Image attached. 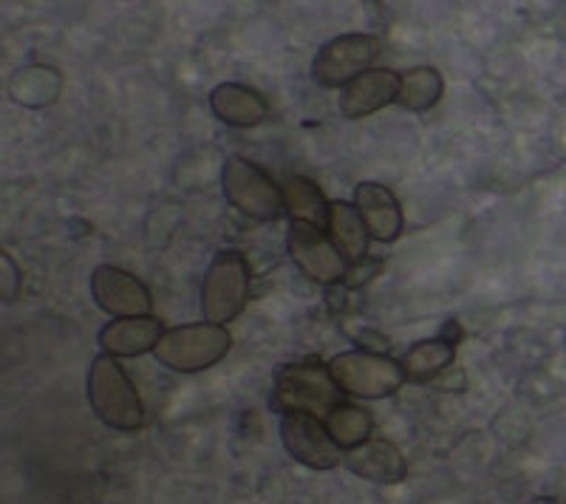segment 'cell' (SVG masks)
Listing matches in <instances>:
<instances>
[{"instance_id": "6da1fadb", "label": "cell", "mask_w": 566, "mask_h": 504, "mask_svg": "<svg viewBox=\"0 0 566 504\" xmlns=\"http://www.w3.org/2000/svg\"><path fill=\"white\" fill-rule=\"evenodd\" d=\"M88 400L94 414L116 431H139L145 426V406L134 382L111 355L94 357L88 371Z\"/></svg>"}, {"instance_id": "7a4b0ae2", "label": "cell", "mask_w": 566, "mask_h": 504, "mask_svg": "<svg viewBox=\"0 0 566 504\" xmlns=\"http://www.w3.org/2000/svg\"><path fill=\"white\" fill-rule=\"evenodd\" d=\"M340 402V386H337L328 366H323V363H290V366L275 371L272 408L281 411V414L306 411V414L326 417Z\"/></svg>"}, {"instance_id": "3957f363", "label": "cell", "mask_w": 566, "mask_h": 504, "mask_svg": "<svg viewBox=\"0 0 566 504\" xmlns=\"http://www.w3.org/2000/svg\"><path fill=\"white\" fill-rule=\"evenodd\" d=\"M232 346L230 332L221 324H193L168 329L156 343V360L181 375L205 371L227 357Z\"/></svg>"}, {"instance_id": "277c9868", "label": "cell", "mask_w": 566, "mask_h": 504, "mask_svg": "<svg viewBox=\"0 0 566 504\" xmlns=\"http://www.w3.org/2000/svg\"><path fill=\"white\" fill-rule=\"evenodd\" d=\"M250 297V266L239 250H221L210 261L201 286V312L207 324H221L239 317Z\"/></svg>"}, {"instance_id": "5b68a950", "label": "cell", "mask_w": 566, "mask_h": 504, "mask_svg": "<svg viewBox=\"0 0 566 504\" xmlns=\"http://www.w3.org/2000/svg\"><path fill=\"white\" fill-rule=\"evenodd\" d=\"M224 196L232 208L255 221H275L286 213L283 208V190L272 176L244 156H230L221 174Z\"/></svg>"}, {"instance_id": "8992f818", "label": "cell", "mask_w": 566, "mask_h": 504, "mask_svg": "<svg viewBox=\"0 0 566 504\" xmlns=\"http://www.w3.org/2000/svg\"><path fill=\"white\" fill-rule=\"evenodd\" d=\"M328 371L340 386L343 395L360 397V400H382L397 395V388L406 382L402 366L394 357L380 351H346L328 363Z\"/></svg>"}, {"instance_id": "52a82bcc", "label": "cell", "mask_w": 566, "mask_h": 504, "mask_svg": "<svg viewBox=\"0 0 566 504\" xmlns=\"http://www.w3.org/2000/svg\"><path fill=\"white\" fill-rule=\"evenodd\" d=\"M380 52L382 43L374 34H340V38L328 40L317 52L315 63H312V77L321 88H343L357 74L368 72Z\"/></svg>"}, {"instance_id": "ba28073f", "label": "cell", "mask_w": 566, "mask_h": 504, "mask_svg": "<svg viewBox=\"0 0 566 504\" xmlns=\"http://www.w3.org/2000/svg\"><path fill=\"white\" fill-rule=\"evenodd\" d=\"M281 440L292 460L312 471H332L343 462V448L332 440L326 422L306 411L281 417Z\"/></svg>"}, {"instance_id": "9c48e42d", "label": "cell", "mask_w": 566, "mask_h": 504, "mask_svg": "<svg viewBox=\"0 0 566 504\" xmlns=\"http://www.w3.org/2000/svg\"><path fill=\"white\" fill-rule=\"evenodd\" d=\"M290 255L297 270L315 284L328 286L346 279L348 261L343 259V252L337 250L335 241L321 233V227L306 224V221H292Z\"/></svg>"}, {"instance_id": "30bf717a", "label": "cell", "mask_w": 566, "mask_h": 504, "mask_svg": "<svg viewBox=\"0 0 566 504\" xmlns=\"http://www.w3.org/2000/svg\"><path fill=\"white\" fill-rule=\"evenodd\" d=\"M91 295H94L99 309L114 317L150 315V309H154V297H150L148 286L142 284L136 275H130V272L111 264L94 270V275H91Z\"/></svg>"}, {"instance_id": "8fae6325", "label": "cell", "mask_w": 566, "mask_h": 504, "mask_svg": "<svg viewBox=\"0 0 566 504\" xmlns=\"http://www.w3.org/2000/svg\"><path fill=\"white\" fill-rule=\"evenodd\" d=\"M399 74L391 69H368L343 85L340 114L346 119H363L377 114L386 105L397 103Z\"/></svg>"}, {"instance_id": "7c38bea8", "label": "cell", "mask_w": 566, "mask_h": 504, "mask_svg": "<svg viewBox=\"0 0 566 504\" xmlns=\"http://www.w3.org/2000/svg\"><path fill=\"white\" fill-rule=\"evenodd\" d=\"M343 462H346V471L374 485H397L408 476L406 456L388 440H366L357 448H348Z\"/></svg>"}, {"instance_id": "4fadbf2b", "label": "cell", "mask_w": 566, "mask_h": 504, "mask_svg": "<svg viewBox=\"0 0 566 504\" xmlns=\"http://www.w3.org/2000/svg\"><path fill=\"white\" fill-rule=\"evenodd\" d=\"M161 335H165V324L154 315L116 317L99 329V346L111 357H139L156 349Z\"/></svg>"}, {"instance_id": "5bb4252c", "label": "cell", "mask_w": 566, "mask_h": 504, "mask_svg": "<svg viewBox=\"0 0 566 504\" xmlns=\"http://www.w3.org/2000/svg\"><path fill=\"white\" fill-rule=\"evenodd\" d=\"M354 204L360 210L363 221L368 227V235L374 241L391 244L402 233V208H399L397 196L377 181H363L354 190Z\"/></svg>"}, {"instance_id": "9a60e30c", "label": "cell", "mask_w": 566, "mask_h": 504, "mask_svg": "<svg viewBox=\"0 0 566 504\" xmlns=\"http://www.w3.org/2000/svg\"><path fill=\"white\" fill-rule=\"evenodd\" d=\"M210 108L221 123L232 128H255L270 114V103L255 88H247L241 83L216 85L210 94Z\"/></svg>"}, {"instance_id": "2e32d148", "label": "cell", "mask_w": 566, "mask_h": 504, "mask_svg": "<svg viewBox=\"0 0 566 504\" xmlns=\"http://www.w3.org/2000/svg\"><path fill=\"white\" fill-rule=\"evenodd\" d=\"M453 357H457V343L448 337H433V340H422L408 349L399 366H402L408 382L424 386V382L437 380L444 369H451Z\"/></svg>"}, {"instance_id": "e0dca14e", "label": "cell", "mask_w": 566, "mask_h": 504, "mask_svg": "<svg viewBox=\"0 0 566 504\" xmlns=\"http://www.w3.org/2000/svg\"><path fill=\"white\" fill-rule=\"evenodd\" d=\"M328 233L335 241L337 250L343 252L346 261L366 259L368 252V227L363 221L357 204H346V201H328Z\"/></svg>"}, {"instance_id": "ac0fdd59", "label": "cell", "mask_w": 566, "mask_h": 504, "mask_svg": "<svg viewBox=\"0 0 566 504\" xmlns=\"http://www.w3.org/2000/svg\"><path fill=\"white\" fill-rule=\"evenodd\" d=\"M63 77L52 65H29L9 80V97L23 108H45L60 97Z\"/></svg>"}, {"instance_id": "d6986e66", "label": "cell", "mask_w": 566, "mask_h": 504, "mask_svg": "<svg viewBox=\"0 0 566 504\" xmlns=\"http://www.w3.org/2000/svg\"><path fill=\"white\" fill-rule=\"evenodd\" d=\"M283 208L292 216V221H306V224L326 227L328 201L323 190L306 176H292L283 185Z\"/></svg>"}, {"instance_id": "ffe728a7", "label": "cell", "mask_w": 566, "mask_h": 504, "mask_svg": "<svg viewBox=\"0 0 566 504\" xmlns=\"http://www.w3.org/2000/svg\"><path fill=\"white\" fill-rule=\"evenodd\" d=\"M442 88L444 83L437 69H431V65H417V69H411V72L399 77L397 103L406 111L422 114V111H431L442 99Z\"/></svg>"}, {"instance_id": "44dd1931", "label": "cell", "mask_w": 566, "mask_h": 504, "mask_svg": "<svg viewBox=\"0 0 566 504\" xmlns=\"http://www.w3.org/2000/svg\"><path fill=\"white\" fill-rule=\"evenodd\" d=\"M326 422L328 433H332V440L337 442L340 448H357L360 442L371 440V417H368L366 408L352 406V402L343 400L340 406H335L323 417Z\"/></svg>"}, {"instance_id": "7402d4cb", "label": "cell", "mask_w": 566, "mask_h": 504, "mask_svg": "<svg viewBox=\"0 0 566 504\" xmlns=\"http://www.w3.org/2000/svg\"><path fill=\"white\" fill-rule=\"evenodd\" d=\"M20 286H23V275H20V266L14 264V259L7 250H0V301L3 304H12L18 301Z\"/></svg>"}, {"instance_id": "603a6c76", "label": "cell", "mask_w": 566, "mask_h": 504, "mask_svg": "<svg viewBox=\"0 0 566 504\" xmlns=\"http://www.w3.org/2000/svg\"><path fill=\"white\" fill-rule=\"evenodd\" d=\"M433 382H437V386L442 388V391H464V371L444 369L442 375H439Z\"/></svg>"}, {"instance_id": "cb8c5ba5", "label": "cell", "mask_w": 566, "mask_h": 504, "mask_svg": "<svg viewBox=\"0 0 566 504\" xmlns=\"http://www.w3.org/2000/svg\"><path fill=\"white\" fill-rule=\"evenodd\" d=\"M527 504H555V498H533V502Z\"/></svg>"}]
</instances>
